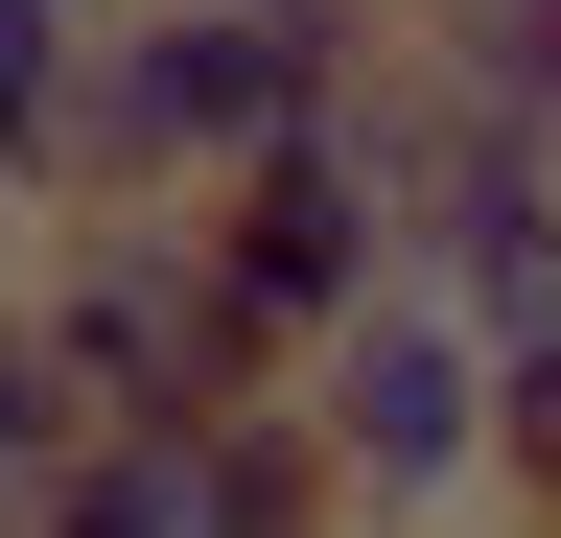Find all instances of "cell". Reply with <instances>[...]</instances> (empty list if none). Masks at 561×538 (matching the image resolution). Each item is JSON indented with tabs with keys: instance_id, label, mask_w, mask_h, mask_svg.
Segmentation results:
<instances>
[{
	"instance_id": "obj_1",
	"label": "cell",
	"mask_w": 561,
	"mask_h": 538,
	"mask_svg": "<svg viewBox=\"0 0 561 538\" xmlns=\"http://www.w3.org/2000/svg\"><path fill=\"white\" fill-rule=\"evenodd\" d=\"M351 47L375 24H328V0H117V24H70V71H47L24 211H187V187H234L257 141H305L351 94Z\"/></svg>"
},
{
	"instance_id": "obj_2",
	"label": "cell",
	"mask_w": 561,
	"mask_h": 538,
	"mask_svg": "<svg viewBox=\"0 0 561 538\" xmlns=\"http://www.w3.org/2000/svg\"><path fill=\"white\" fill-rule=\"evenodd\" d=\"M0 305H24V352H47V398H70V445H164V422H210V398H280V375H257V328L210 305L187 211H24Z\"/></svg>"
},
{
	"instance_id": "obj_3",
	"label": "cell",
	"mask_w": 561,
	"mask_h": 538,
	"mask_svg": "<svg viewBox=\"0 0 561 538\" xmlns=\"http://www.w3.org/2000/svg\"><path fill=\"white\" fill-rule=\"evenodd\" d=\"M187 257H210V305L257 328V375L398 282V257H375V187H351V141H328V117H305V141H257L234 187H187Z\"/></svg>"
},
{
	"instance_id": "obj_4",
	"label": "cell",
	"mask_w": 561,
	"mask_h": 538,
	"mask_svg": "<svg viewBox=\"0 0 561 538\" xmlns=\"http://www.w3.org/2000/svg\"><path fill=\"white\" fill-rule=\"evenodd\" d=\"M445 117H515V141H561V0H421V24H375Z\"/></svg>"
},
{
	"instance_id": "obj_5",
	"label": "cell",
	"mask_w": 561,
	"mask_h": 538,
	"mask_svg": "<svg viewBox=\"0 0 561 538\" xmlns=\"http://www.w3.org/2000/svg\"><path fill=\"white\" fill-rule=\"evenodd\" d=\"M0 538H187V468H164V445H70Z\"/></svg>"
},
{
	"instance_id": "obj_6",
	"label": "cell",
	"mask_w": 561,
	"mask_h": 538,
	"mask_svg": "<svg viewBox=\"0 0 561 538\" xmlns=\"http://www.w3.org/2000/svg\"><path fill=\"white\" fill-rule=\"evenodd\" d=\"M47 71H70V0H0V211H24V164H47Z\"/></svg>"
},
{
	"instance_id": "obj_7",
	"label": "cell",
	"mask_w": 561,
	"mask_h": 538,
	"mask_svg": "<svg viewBox=\"0 0 561 538\" xmlns=\"http://www.w3.org/2000/svg\"><path fill=\"white\" fill-rule=\"evenodd\" d=\"M47 468H70V398H47V352H24V305H0V515H24Z\"/></svg>"
},
{
	"instance_id": "obj_8",
	"label": "cell",
	"mask_w": 561,
	"mask_h": 538,
	"mask_svg": "<svg viewBox=\"0 0 561 538\" xmlns=\"http://www.w3.org/2000/svg\"><path fill=\"white\" fill-rule=\"evenodd\" d=\"M328 24H421V0H328Z\"/></svg>"
}]
</instances>
